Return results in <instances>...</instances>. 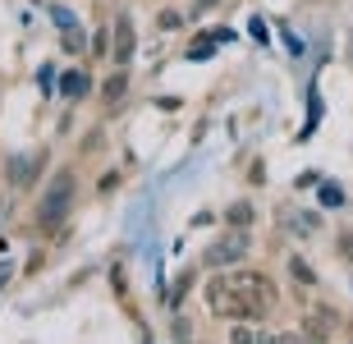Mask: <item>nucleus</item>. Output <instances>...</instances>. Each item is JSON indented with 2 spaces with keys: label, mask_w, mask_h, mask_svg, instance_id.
<instances>
[{
  "label": "nucleus",
  "mask_w": 353,
  "mask_h": 344,
  "mask_svg": "<svg viewBox=\"0 0 353 344\" xmlns=\"http://www.w3.org/2000/svg\"><path fill=\"white\" fill-rule=\"evenodd\" d=\"M88 88H92V79H88V74H79V69L65 74V83H60V92H65V97H83Z\"/></svg>",
  "instance_id": "nucleus-9"
},
{
  "label": "nucleus",
  "mask_w": 353,
  "mask_h": 344,
  "mask_svg": "<svg viewBox=\"0 0 353 344\" xmlns=\"http://www.w3.org/2000/svg\"><path fill=\"white\" fill-rule=\"evenodd\" d=\"M46 156H19L14 161V184H32V174H37V165Z\"/></svg>",
  "instance_id": "nucleus-8"
},
{
  "label": "nucleus",
  "mask_w": 353,
  "mask_h": 344,
  "mask_svg": "<svg viewBox=\"0 0 353 344\" xmlns=\"http://www.w3.org/2000/svg\"><path fill=\"white\" fill-rule=\"evenodd\" d=\"M124 92H129V74H124V65H119V74H110V79L101 83V97L110 101V106H115V101H119Z\"/></svg>",
  "instance_id": "nucleus-7"
},
{
  "label": "nucleus",
  "mask_w": 353,
  "mask_h": 344,
  "mask_svg": "<svg viewBox=\"0 0 353 344\" xmlns=\"http://www.w3.org/2000/svg\"><path fill=\"white\" fill-rule=\"evenodd\" d=\"M133 51H138V37H133V19H129V14H119V19H115V32H110V60H115V65H129Z\"/></svg>",
  "instance_id": "nucleus-5"
},
{
  "label": "nucleus",
  "mask_w": 353,
  "mask_h": 344,
  "mask_svg": "<svg viewBox=\"0 0 353 344\" xmlns=\"http://www.w3.org/2000/svg\"><path fill=\"white\" fill-rule=\"evenodd\" d=\"M230 280H234L239 294H243V299L257 307V317H266V312L275 307V285L262 276V271H230Z\"/></svg>",
  "instance_id": "nucleus-3"
},
{
  "label": "nucleus",
  "mask_w": 353,
  "mask_h": 344,
  "mask_svg": "<svg viewBox=\"0 0 353 344\" xmlns=\"http://www.w3.org/2000/svg\"><path fill=\"white\" fill-rule=\"evenodd\" d=\"M248 230H234V234H225L221 243H211L207 248V266H234V262H243L248 257Z\"/></svg>",
  "instance_id": "nucleus-4"
},
{
  "label": "nucleus",
  "mask_w": 353,
  "mask_h": 344,
  "mask_svg": "<svg viewBox=\"0 0 353 344\" xmlns=\"http://www.w3.org/2000/svg\"><path fill=\"white\" fill-rule=\"evenodd\" d=\"M211 5H216V0H197V14H202V10H211Z\"/></svg>",
  "instance_id": "nucleus-15"
},
{
  "label": "nucleus",
  "mask_w": 353,
  "mask_h": 344,
  "mask_svg": "<svg viewBox=\"0 0 353 344\" xmlns=\"http://www.w3.org/2000/svg\"><path fill=\"white\" fill-rule=\"evenodd\" d=\"M225 221H230L234 230H248L252 225V207H248V202H234V207L225 212Z\"/></svg>",
  "instance_id": "nucleus-10"
},
{
  "label": "nucleus",
  "mask_w": 353,
  "mask_h": 344,
  "mask_svg": "<svg viewBox=\"0 0 353 344\" xmlns=\"http://www.w3.org/2000/svg\"><path fill=\"white\" fill-rule=\"evenodd\" d=\"M207 307H211V317H221V321H262L257 307L239 294V285L230 276L207 280Z\"/></svg>",
  "instance_id": "nucleus-1"
},
{
  "label": "nucleus",
  "mask_w": 353,
  "mask_h": 344,
  "mask_svg": "<svg viewBox=\"0 0 353 344\" xmlns=\"http://www.w3.org/2000/svg\"><path fill=\"white\" fill-rule=\"evenodd\" d=\"M289 271H294V280H299V285H312V280H316V271L303 262V257H289Z\"/></svg>",
  "instance_id": "nucleus-11"
},
{
  "label": "nucleus",
  "mask_w": 353,
  "mask_h": 344,
  "mask_svg": "<svg viewBox=\"0 0 353 344\" xmlns=\"http://www.w3.org/2000/svg\"><path fill=\"white\" fill-rule=\"evenodd\" d=\"M65 51H83V32H74V28H65Z\"/></svg>",
  "instance_id": "nucleus-13"
},
{
  "label": "nucleus",
  "mask_w": 353,
  "mask_h": 344,
  "mask_svg": "<svg viewBox=\"0 0 353 344\" xmlns=\"http://www.w3.org/2000/svg\"><path fill=\"white\" fill-rule=\"evenodd\" d=\"M330 331H335V312H330V307H316V312H307V321H303V335L326 340Z\"/></svg>",
  "instance_id": "nucleus-6"
},
{
  "label": "nucleus",
  "mask_w": 353,
  "mask_h": 344,
  "mask_svg": "<svg viewBox=\"0 0 353 344\" xmlns=\"http://www.w3.org/2000/svg\"><path fill=\"white\" fill-rule=\"evenodd\" d=\"M157 28H161V32H174V28H183L179 10H161V14H157Z\"/></svg>",
  "instance_id": "nucleus-12"
},
{
  "label": "nucleus",
  "mask_w": 353,
  "mask_h": 344,
  "mask_svg": "<svg viewBox=\"0 0 353 344\" xmlns=\"http://www.w3.org/2000/svg\"><path fill=\"white\" fill-rule=\"evenodd\" d=\"M5 280H10V266H0V290H5Z\"/></svg>",
  "instance_id": "nucleus-14"
},
{
  "label": "nucleus",
  "mask_w": 353,
  "mask_h": 344,
  "mask_svg": "<svg viewBox=\"0 0 353 344\" xmlns=\"http://www.w3.org/2000/svg\"><path fill=\"white\" fill-rule=\"evenodd\" d=\"M69 202H74V174L60 170L51 184H46V198H41V207H37V221H41L46 230H55V225L69 216Z\"/></svg>",
  "instance_id": "nucleus-2"
}]
</instances>
